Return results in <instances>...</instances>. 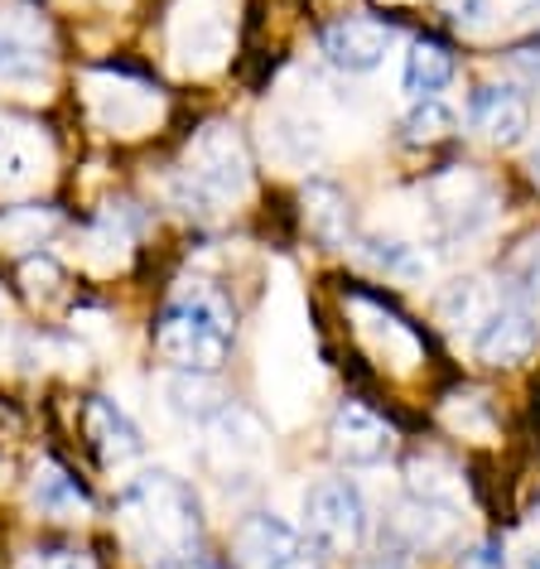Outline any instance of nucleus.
Returning <instances> with one entry per match:
<instances>
[{
    "label": "nucleus",
    "mask_w": 540,
    "mask_h": 569,
    "mask_svg": "<svg viewBox=\"0 0 540 569\" xmlns=\"http://www.w3.org/2000/svg\"><path fill=\"white\" fill-rule=\"evenodd\" d=\"M459 569H507V546L497 536L478 540V546H468L459 555Z\"/></svg>",
    "instance_id": "393cba45"
},
{
    "label": "nucleus",
    "mask_w": 540,
    "mask_h": 569,
    "mask_svg": "<svg viewBox=\"0 0 540 569\" xmlns=\"http://www.w3.org/2000/svg\"><path fill=\"white\" fill-rule=\"evenodd\" d=\"M304 227H309V237L319 241V247H348V237H352V212H348V198L338 183H304Z\"/></svg>",
    "instance_id": "2eb2a0df"
},
{
    "label": "nucleus",
    "mask_w": 540,
    "mask_h": 569,
    "mask_svg": "<svg viewBox=\"0 0 540 569\" xmlns=\"http://www.w3.org/2000/svg\"><path fill=\"white\" fill-rule=\"evenodd\" d=\"M121 521L131 546L146 560H189L198 550V531H203V511L183 478L174 473H140L117 497Z\"/></svg>",
    "instance_id": "f257e3e1"
},
{
    "label": "nucleus",
    "mask_w": 540,
    "mask_h": 569,
    "mask_svg": "<svg viewBox=\"0 0 540 569\" xmlns=\"http://www.w3.org/2000/svg\"><path fill=\"white\" fill-rule=\"evenodd\" d=\"M449 16H453V24H459V30H482V24H488V0H449Z\"/></svg>",
    "instance_id": "bb28decb"
},
{
    "label": "nucleus",
    "mask_w": 540,
    "mask_h": 569,
    "mask_svg": "<svg viewBox=\"0 0 540 569\" xmlns=\"http://www.w3.org/2000/svg\"><path fill=\"white\" fill-rule=\"evenodd\" d=\"M507 59H511V68H521L531 82H540V44H517Z\"/></svg>",
    "instance_id": "c85d7f7f"
},
{
    "label": "nucleus",
    "mask_w": 540,
    "mask_h": 569,
    "mask_svg": "<svg viewBox=\"0 0 540 569\" xmlns=\"http://www.w3.org/2000/svg\"><path fill=\"white\" fill-rule=\"evenodd\" d=\"M59 280H63V270L53 266L49 256H34V261H24V284H30V295H34V300H39V295H44V300H49V295L59 290Z\"/></svg>",
    "instance_id": "a878e982"
},
{
    "label": "nucleus",
    "mask_w": 540,
    "mask_h": 569,
    "mask_svg": "<svg viewBox=\"0 0 540 569\" xmlns=\"http://www.w3.org/2000/svg\"><path fill=\"white\" fill-rule=\"evenodd\" d=\"M30 10L0 20V82L10 88H44L49 82V53H44V24L24 20Z\"/></svg>",
    "instance_id": "f8f14e48"
},
{
    "label": "nucleus",
    "mask_w": 540,
    "mask_h": 569,
    "mask_svg": "<svg viewBox=\"0 0 540 569\" xmlns=\"http://www.w3.org/2000/svg\"><path fill=\"white\" fill-rule=\"evenodd\" d=\"M82 425H88V439L97 449V459H102L107 468H121L140 459V449H146V439H140L136 420L126 416V410L117 401H107V396H92L88 401V416H82Z\"/></svg>",
    "instance_id": "4468645a"
},
{
    "label": "nucleus",
    "mask_w": 540,
    "mask_h": 569,
    "mask_svg": "<svg viewBox=\"0 0 540 569\" xmlns=\"http://www.w3.org/2000/svg\"><path fill=\"white\" fill-rule=\"evenodd\" d=\"M362 569H401V560H396V555H391V560H387V555H381V560H372V565H362Z\"/></svg>",
    "instance_id": "c756f323"
},
{
    "label": "nucleus",
    "mask_w": 540,
    "mask_h": 569,
    "mask_svg": "<svg viewBox=\"0 0 540 569\" xmlns=\"http://www.w3.org/2000/svg\"><path fill=\"white\" fill-rule=\"evenodd\" d=\"M237 338V309L222 290L212 284H189L183 295L164 305L154 343L169 362H179L183 372H218L232 352Z\"/></svg>",
    "instance_id": "f03ea898"
},
{
    "label": "nucleus",
    "mask_w": 540,
    "mask_h": 569,
    "mask_svg": "<svg viewBox=\"0 0 540 569\" xmlns=\"http://www.w3.org/2000/svg\"><path fill=\"white\" fill-rule=\"evenodd\" d=\"M329 449H333V459L348 468H377L396 449V435L377 410H367L362 401H343L329 425Z\"/></svg>",
    "instance_id": "1a4fd4ad"
},
{
    "label": "nucleus",
    "mask_w": 540,
    "mask_h": 569,
    "mask_svg": "<svg viewBox=\"0 0 540 569\" xmlns=\"http://www.w3.org/2000/svg\"><path fill=\"white\" fill-rule=\"evenodd\" d=\"M241 569H323L314 540L300 536L280 517H247L237 531Z\"/></svg>",
    "instance_id": "423d86ee"
},
{
    "label": "nucleus",
    "mask_w": 540,
    "mask_h": 569,
    "mask_svg": "<svg viewBox=\"0 0 540 569\" xmlns=\"http://www.w3.org/2000/svg\"><path fill=\"white\" fill-rule=\"evenodd\" d=\"M502 284L511 300L507 305H526L531 309L540 300V237H526L511 247L507 266H502Z\"/></svg>",
    "instance_id": "412c9836"
},
{
    "label": "nucleus",
    "mask_w": 540,
    "mask_h": 569,
    "mask_svg": "<svg viewBox=\"0 0 540 569\" xmlns=\"http://www.w3.org/2000/svg\"><path fill=\"white\" fill-rule=\"evenodd\" d=\"M169 406H174L183 420H198V425H208L222 410L218 387L208 381V372H183L169 381Z\"/></svg>",
    "instance_id": "4be33fe9"
},
{
    "label": "nucleus",
    "mask_w": 540,
    "mask_h": 569,
    "mask_svg": "<svg viewBox=\"0 0 540 569\" xmlns=\"http://www.w3.org/2000/svg\"><path fill=\"white\" fill-rule=\"evenodd\" d=\"M497 309L492 300V284L488 280H478V276H463V280H453L444 295H439V319L449 323V329H482L488 323V315Z\"/></svg>",
    "instance_id": "a211bd4d"
},
{
    "label": "nucleus",
    "mask_w": 540,
    "mask_h": 569,
    "mask_svg": "<svg viewBox=\"0 0 540 569\" xmlns=\"http://www.w3.org/2000/svg\"><path fill=\"white\" fill-rule=\"evenodd\" d=\"M88 107L111 136H140L154 117H160V97H154L146 82H131V78H117V73L88 78Z\"/></svg>",
    "instance_id": "0eeeda50"
},
{
    "label": "nucleus",
    "mask_w": 540,
    "mask_h": 569,
    "mask_svg": "<svg viewBox=\"0 0 540 569\" xmlns=\"http://www.w3.org/2000/svg\"><path fill=\"white\" fill-rule=\"evenodd\" d=\"M304 536L319 550L348 555L367 540V502L348 478H323L304 492Z\"/></svg>",
    "instance_id": "20e7f679"
},
{
    "label": "nucleus",
    "mask_w": 540,
    "mask_h": 569,
    "mask_svg": "<svg viewBox=\"0 0 540 569\" xmlns=\"http://www.w3.org/2000/svg\"><path fill=\"white\" fill-rule=\"evenodd\" d=\"M453 531H459V511L449 502H424V497L410 492L387 521V546L396 560L401 555H430L439 546H449Z\"/></svg>",
    "instance_id": "9d476101"
},
{
    "label": "nucleus",
    "mask_w": 540,
    "mask_h": 569,
    "mask_svg": "<svg viewBox=\"0 0 540 569\" xmlns=\"http://www.w3.org/2000/svg\"><path fill=\"white\" fill-rule=\"evenodd\" d=\"M540 348V319L526 305H497L473 333V358L482 367H521Z\"/></svg>",
    "instance_id": "6e6552de"
},
{
    "label": "nucleus",
    "mask_w": 540,
    "mask_h": 569,
    "mask_svg": "<svg viewBox=\"0 0 540 569\" xmlns=\"http://www.w3.org/2000/svg\"><path fill=\"white\" fill-rule=\"evenodd\" d=\"M34 569H97V565L82 550H44V555H34Z\"/></svg>",
    "instance_id": "cd10ccee"
},
{
    "label": "nucleus",
    "mask_w": 540,
    "mask_h": 569,
    "mask_svg": "<svg viewBox=\"0 0 540 569\" xmlns=\"http://www.w3.org/2000/svg\"><path fill=\"white\" fill-rule=\"evenodd\" d=\"M468 121L478 126L482 136L492 140V146H521L526 131H531V102L507 88V82H482V88H473V97H468Z\"/></svg>",
    "instance_id": "ddd939ff"
},
{
    "label": "nucleus",
    "mask_w": 540,
    "mask_h": 569,
    "mask_svg": "<svg viewBox=\"0 0 540 569\" xmlns=\"http://www.w3.org/2000/svg\"><path fill=\"white\" fill-rule=\"evenodd\" d=\"M34 507L49 511V517L68 521V517H82V511H88V492H82L59 463H39V473H34Z\"/></svg>",
    "instance_id": "aec40b11"
},
{
    "label": "nucleus",
    "mask_w": 540,
    "mask_h": 569,
    "mask_svg": "<svg viewBox=\"0 0 540 569\" xmlns=\"http://www.w3.org/2000/svg\"><path fill=\"white\" fill-rule=\"evenodd\" d=\"M251 193V160L247 146L232 126L212 121L189 140V154H183V179L174 183V198L183 212H198V218H212L227 203H241Z\"/></svg>",
    "instance_id": "7ed1b4c3"
},
{
    "label": "nucleus",
    "mask_w": 540,
    "mask_h": 569,
    "mask_svg": "<svg viewBox=\"0 0 540 569\" xmlns=\"http://www.w3.org/2000/svg\"><path fill=\"white\" fill-rule=\"evenodd\" d=\"M59 232V212L44 203H24V208H6L0 212V247L6 251H30Z\"/></svg>",
    "instance_id": "6ab92c4d"
},
{
    "label": "nucleus",
    "mask_w": 540,
    "mask_h": 569,
    "mask_svg": "<svg viewBox=\"0 0 540 569\" xmlns=\"http://www.w3.org/2000/svg\"><path fill=\"white\" fill-rule=\"evenodd\" d=\"M362 256L377 270H387V276H401V280H420L424 276V256L416 247H406V241H396V237H367Z\"/></svg>",
    "instance_id": "b1692460"
},
{
    "label": "nucleus",
    "mask_w": 540,
    "mask_h": 569,
    "mask_svg": "<svg viewBox=\"0 0 540 569\" xmlns=\"http://www.w3.org/2000/svg\"><path fill=\"white\" fill-rule=\"evenodd\" d=\"M531 179H536V183H540V146H536V150H531Z\"/></svg>",
    "instance_id": "7c9ffc66"
},
{
    "label": "nucleus",
    "mask_w": 540,
    "mask_h": 569,
    "mask_svg": "<svg viewBox=\"0 0 540 569\" xmlns=\"http://www.w3.org/2000/svg\"><path fill=\"white\" fill-rule=\"evenodd\" d=\"M424 208H430V222L444 237H473L492 222L497 193L478 169H444V174L424 183Z\"/></svg>",
    "instance_id": "39448f33"
},
{
    "label": "nucleus",
    "mask_w": 540,
    "mask_h": 569,
    "mask_svg": "<svg viewBox=\"0 0 540 569\" xmlns=\"http://www.w3.org/2000/svg\"><path fill=\"white\" fill-rule=\"evenodd\" d=\"M521 569H540V550H531V555H526V560H521Z\"/></svg>",
    "instance_id": "2f4dec72"
},
{
    "label": "nucleus",
    "mask_w": 540,
    "mask_h": 569,
    "mask_svg": "<svg viewBox=\"0 0 540 569\" xmlns=\"http://www.w3.org/2000/svg\"><path fill=\"white\" fill-rule=\"evenodd\" d=\"M49 150L30 126H0V189H24L44 174Z\"/></svg>",
    "instance_id": "dca6fc26"
},
{
    "label": "nucleus",
    "mask_w": 540,
    "mask_h": 569,
    "mask_svg": "<svg viewBox=\"0 0 540 569\" xmlns=\"http://www.w3.org/2000/svg\"><path fill=\"white\" fill-rule=\"evenodd\" d=\"M453 126H459V117H453V111L439 102V97H420V102L406 111L401 136L410 140V146H434V140L453 136Z\"/></svg>",
    "instance_id": "5701e85b"
},
{
    "label": "nucleus",
    "mask_w": 540,
    "mask_h": 569,
    "mask_svg": "<svg viewBox=\"0 0 540 569\" xmlns=\"http://www.w3.org/2000/svg\"><path fill=\"white\" fill-rule=\"evenodd\" d=\"M401 82H406V92L416 97H439L453 82V53L449 44H439V39H416L406 53V68H401Z\"/></svg>",
    "instance_id": "f3484780"
},
{
    "label": "nucleus",
    "mask_w": 540,
    "mask_h": 569,
    "mask_svg": "<svg viewBox=\"0 0 540 569\" xmlns=\"http://www.w3.org/2000/svg\"><path fill=\"white\" fill-rule=\"evenodd\" d=\"M396 30L387 20H372V16H343L333 20L329 30H323V53H329L333 68H343V73H372V68L387 59Z\"/></svg>",
    "instance_id": "9b49d317"
}]
</instances>
